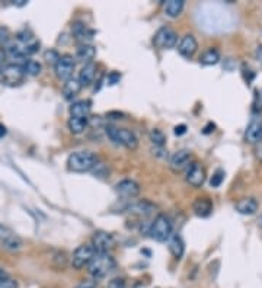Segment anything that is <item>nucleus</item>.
Masks as SVG:
<instances>
[{
  "label": "nucleus",
  "instance_id": "11",
  "mask_svg": "<svg viewBox=\"0 0 262 288\" xmlns=\"http://www.w3.org/2000/svg\"><path fill=\"white\" fill-rule=\"evenodd\" d=\"M245 140L251 144H258L262 141V116L254 115L246 127Z\"/></svg>",
  "mask_w": 262,
  "mask_h": 288
},
{
  "label": "nucleus",
  "instance_id": "17",
  "mask_svg": "<svg viewBox=\"0 0 262 288\" xmlns=\"http://www.w3.org/2000/svg\"><path fill=\"white\" fill-rule=\"evenodd\" d=\"M72 34H73L75 39H76L78 42H81L82 45L87 44V42L92 41V38H93V31L89 29L86 25L82 23V22H75V23L72 25Z\"/></svg>",
  "mask_w": 262,
  "mask_h": 288
},
{
  "label": "nucleus",
  "instance_id": "32",
  "mask_svg": "<svg viewBox=\"0 0 262 288\" xmlns=\"http://www.w3.org/2000/svg\"><path fill=\"white\" fill-rule=\"evenodd\" d=\"M0 288H18V283L10 277H6L0 280Z\"/></svg>",
  "mask_w": 262,
  "mask_h": 288
},
{
  "label": "nucleus",
  "instance_id": "4",
  "mask_svg": "<svg viewBox=\"0 0 262 288\" xmlns=\"http://www.w3.org/2000/svg\"><path fill=\"white\" fill-rule=\"evenodd\" d=\"M172 230H174V226H172V221L168 215L165 214H159L153 223L150 224V237L155 239L156 242H168L172 236Z\"/></svg>",
  "mask_w": 262,
  "mask_h": 288
},
{
  "label": "nucleus",
  "instance_id": "10",
  "mask_svg": "<svg viewBox=\"0 0 262 288\" xmlns=\"http://www.w3.org/2000/svg\"><path fill=\"white\" fill-rule=\"evenodd\" d=\"M115 245V240L112 234L106 231H95L92 236V246L96 253H108L109 249H112Z\"/></svg>",
  "mask_w": 262,
  "mask_h": 288
},
{
  "label": "nucleus",
  "instance_id": "8",
  "mask_svg": "<svg viewBox=\"0 0 262 288\" xmlns=\"http://www.w3.org/2000/svg\"><path fill=\"white\" fill-rule=\"evenodd\" d=\"M176 42H178V35H176V32H175L174 29L169 28V26L161 28V29L156 32L155 38H153V44H155L158 48H161V50L174 48L175 45H176Z\"/></svg>",
  "mask_w": 262,
  "mask_h": 288
},
{
  "label": "nucleus",
  "instance_id": "41",
  "mask_svg": "<svg viewBox=\"0 0 262 288\" xmlns=\"http://www.w3.org/2000/svg\"><path fill=\"white\" fill-rule=\"evenodd\" d=\"M257 58H258V60H261V63H262V45H260V47L257 48Z\"/></svg>",
  "mask_w": 262,
  "mask_h": 288
},
{
  "label": "nucleus",
  "instance_id": "36",
  "mask_svg": "<svg viewBox=\"0 0 262 288\" xmlns=\"http://www.w3.org/2000/svg\"><path fill=\"white\" fill-rule=\"evenodd\" d=\"M6 58H7V54H6L4 48H1V50H0V72H1V69L6 66Z\"/></svg>",
  "mask_w": 262,
  "mask_h": 288
},
{
  "label": "nucleus",
  "instance_id": "29",
  "mask_svg": "<svg viewBox=\"0 0 262 288\" xmlns=\"http://www.w3.org/2000/svg\"><path fill=\"white\" fill-rule=\"evenodd\" d=\"M150 141L156 146V147H165L166 144V137L165 134L159 130V128H153L150 131Z\"/></svg>",
  "mask_w": 262,
  "mask_h": 288
},
{
  "label": "nucleus",
  "instance_id": "18",
  "mask_svg": "<svg viewBox=\"0 0 262 288\" xmlns=\"http://www.w3.org/2000/svg\"><path fill=\"white\" fill-rule=\"evenodd\" d=\"M192 211L198 217H208L213 212V202L208 198H197L192 204Z\"/></svg>",
  "mask_w": 262,
  "mask_h": 288
},
{
  "label": "nucleus",
  "instance_id": "40",
  "mask_svg": "<svg viewBox=\"0 0 262 288\" xmlns=\"http://www.w3.org/2000/svg\"><path fill=\"white\" fill-rule=\"evenodd\" d=\"M6 133H7L6 127H4L3 124H0V138H1V137H4V135H6Z\"/></svg>",
  "mask_w": 262,
  "mask_h": 288
},
{
  "label": "nucleus",
  "instance_id": "33",
  "mask_svg": "<svg viewBox=\"0 0 262 288\" xmlns=\"http://www.w3.org/2000/svg\"><path fill=\"white\" fill-rule=\"evenodd\" d=\"M108 288H127V284L122 278H114L108 283Z\"/></svg>",
  "mask_w": 262,
  "mask_h": 288
},
{
  "label": "nucleus",
  "instance_id": "3",
  "mask_svg": "<svg viewBox=\"0 0 262 288\" xmlns=\"http://www.w3.org/2000/svg\"><path fill=\"white\" fill-rule=\"evenodd\" d=\"M114 268H115V261L111 255L95 253L93 259L89 264V274L96 281V280L105 278Z\"/></svg>",
  "mask_w": 262,
  "mask_h": 288
},
{
  "label": "nucleus",
  "instance_id": "35",
  "mask_svg": "<svg viewBox=\"0 0 262 288\" xmlns=\"http://www.w3.org/2000/svg\"><path fill=\"white\" fill-rule=\"evenodd\" d=\"M120 79H121V75L120 73H117V72H112V73H109L108 75V85H115V83H118L120 82Z\"/></svg>",
  "mask_w": 262,
  "mask_h": 288
},
{
  "label": "nucleus",
  "instance_id": "2",
  "mask_svg": "<svg viewBox=\"0 0 262 288\" xmlns=\"http://www.w3.org/2000/svg\"><path fill=\"white\" fill-rule=\"evenodd\" d=\"M105 134L112 143H115L118 146H124L128 150H136L139 147V138L131 130L117 128L114 125H106L105 127Z\"/></svg>",
  "mask_w": 262,
  "mask_h": 288
},
{
  "label": "nucleus",
  "instance_id": "20",
  "mask_svg": "<svg viewBox=\"0 0 262 288\" xmlns=\"http://www.w3.org/2000/svg\"><path fill=\"white\" fill-rule=\"evenodd\" d=\"M235 208H236L238 212H241L243 215H252L258 210V202L254 198H243V199L236 202Z\"/></svg>",
  "mask_w": 262,
  "mask_h": 288
},
{
  "label": "nucleus",
  "instance_id": "31",
  "mask_svg": "<svg viewBox=\"0 0 262 288\" xmlns=\"http://www.w3.org/2000/svg\"><path fill=\"white\" fill-rule=\"evenodd\" d=\"M223 181H224V172H223V171H217V172L211 176L210 185H211L213 188H219V187L223 184Z\"/></svg>",
  "mask_w": 262,
  "mask_h": 288
},
{
  "label": "nucleus",
  "instance_id": "22",
  "mask_svg": "<svg viewBox=\"0 0 262 288\" xmlns=\"http://www.w3.org/2000/svg\"><path fill=\"white\" fill-rule=\"evenodd\" d=\"M95 76H96V64L95 63L85 64L79 73V82H81L82 88H87L93 82Z\"/></svg>",
  "mask_w": 262,
  "mask_h": 288
},
{
  "label": "nucleus",
  "instance_id": "7",
  "mask_svg": "<svg viewBox=\"0 0 262 288\" xmlns=\"http://www.w3.org/2000/svg\"><path fill=\"white\" fill-rule=\"evenodd\" d=\"M95 249L92 245H81L72 255V259H70V264L75 269H82L85 268L86 265L90 264V261L93 259L95 256Z\"/></svg>",
  "mask_w": 262,
  "mask_h": 288
},
{
  "label": "nucleus",
  "instance_id": "25",
  "mask_svg": "<svg viewBox=\"0 0 262 288\" xmlns=\"http://www.w3.org/2000/svg\"><path fill=\"white\" fill-rule=\"evenodd\" d=\"M183 0H168L165 3V13L169 18H178L183 10Z\"/></svg>",
  "mask_w": 262,
  "mask_h": 288
},
{
  "label": "nucleus",
  "instance_id": "9",
  "mask_svg": "<svg viewBox=\"0 0 262 288\" xmlns=\"http://www.w3.org/2000/svg\"><path fill=\"white\" fill-rule=\"evenodd\" d=\"M205 169H204V166L201 165V163H198V162H192L189 166H188V169H186V176H185V179H186V182L191 185V187H194V188H201L202 187V184L205 182Z\"/></svg>",
  "mask_w": 262,
  "mask_h": 288
},
{
  "label": "nucleus",
  "instance_id": "6",
  "mask_svg": "<svg viewBox=\"0 0 262 288\" xmlns=\"http://www.w3.org/2000/svg\"><path fill=\"white\" fill-rule=\"evenodd\" d=\"M75 67H76V58L70 54H63V56H60L59 61L54 66V73L59 80L67 82L72 79Z\"/></svg>",
  "mask_w": 262,
  "mask_h": 288
},
{
  "label": "nucleus",
  "instance_id": "19",
  "mask_svg": "<svg viewBox=\"0 0 262 288\" xmlns=\"http://www.w3.org/2000/svg\"><path fill=\"white\" fill-rule=\"evenodd\" d=\"M96 56V48L90 44H85V45H81L76 51V60L83 63L85 64H89V63H93V58Z\"/></svg>",
  "mask_w": 262,
  "mask_h": 288
},
{
  "label": "nucleus",
  "instance_id": "12",
  "mask_svg": "<svg viewBox=\"0 0 262 288\" xmlns=\"http://www.w3.org/2000/svg\"><path fill=\"white\" fill-rule=\"evenodd\" d=\"M191 160H192L191 152H188V150H178L169 159V168H171L172 172L179 173V172L188 169V166L192 163Z\"/></svg>",
  "mask_w": 262,
  "mask_h": 288
},
{
  "label": "nucleus",
  "instance_id": "38",
  "mask_svg": "<svg viewBox=\"0 0 262 288\" xmlns=\"http://www.w3.org/2000/svg\"><path fill=\"white\" fill-rule=\"evenodd\" d=\"M96 287V283L95 281H83V283H81L79 286L76 288H95Z\"/></svg>",
  "mask_w": 262,
  "mask_h": 288
},
{
  "label": "nucleus",
  "instance_id": "21",
  "mask_svg": "<svg viewBox=\"0 0 262 288\" xmlns=\"http://www.w3.org/2000/svg\"><path fill=\"white\" fill-rule=\"evenodd\" d=\"M90 115V102L89 100H78L70 106L72 118H89Z\"/></svg>",
  "mask_w": 262,
  "mask_h": 288
},
{
  "label": "nucleus",
  "instance_id": "24",
  "mask_svg": "<svg viewBox=\"0 0 262 288\" xmlns=\"http://www.w3.org/2000/svg\"><path fill=\"white\" fill-rule=\"evenodd\" d=\"M168 242H169V252L172 253L175 259L179 261L183 256V252H185V243H183L182 237L179 234H172Z\"/></svg>",
  "mask_w": 262,
  "mask_h": 288
},
{
  "label": "nucleus",
  "instance_id": "34",
  "mask_svg": "<svg viewBox=\"0 0 262 288\" xmlns=\"http://www.w3.org/2000/svg\"><path fill=\"white\" fill-rule=\"evenodd\" d=\"M152 153L155 154V156H158V157H161V159H166L168 157V152L165 150V147H153L152 149Z\"/></svg>",
  "mask_w": 262,
  "mask_h": 288
},
{
  "label": "nucleus",
  "instance_id": "42",
  "mask_svg": "<svg viewBox=\"0 0 262 288\" xmlns=\"http://www.w3.org/2000/svg\"><path fill=\"white\" fill-rule=\"evenodd\" d=\"M6 277H9V274H7L3 268H0V280H1V278H6Z\"/></svg>",
  "mask_w": 262,
  "mask_h": 288
},
{
  "label": "nucleus",
  "instance_id": "28",
  "mask_svg": "<svg viewBox=\"0 0 262 288\" xmlns=\"http://www.w3.org/2000/svg\"><path fill=\"white\" fill-rule=\"evenodd\" d=\"M22 67H23V72H25L26 76H38L42 70L41 64L35 60H31V58H26L22 63Z\"/></svg>",
  "mask_w": 262,
  "mask_h": 288
},
{
  "label": "nucleus",
  "instance_id": "27",
  "mask_svg": "<svg viewBox=\"0 0 262 288\" xmlns=\"http://www.w3.org/2000/svg\"><path fill=\"white\" fill-rule=\"evenodd\" d=\"M87 124H89V118H72L69 119V130L73 134H82L86 130Z\"/></svg>",
  "mask_w": 262,
  "mask_h": 288
},
{
  "label": "nucleus",
  "instance_id": "15",
  "mask_svg": "<svg viewBox=\"0 0 262 288\" xmlns=\"http://www.w3.org/2000/svg\"><path fill=\"white\" fill-rule=\"evenodd\" d=\"M158 210V207L147 201V199H141V201H136V202H131L128 207H127V211L131 212V214H136V215H140V217H149L152 215L155 211Z\"/></svg>",
  "mask_w": 262,
  "mask_h": 288
},
{
  "label": "nucleus",
  "instance_id": "16",
  "mask_svg": "<svg viewBox=\"0 0 262 288\" xmlns=\"http://www.w3.org/2000/svg\"><path fill=\"white\" fill-rule=\"evenodd\" d=\"M197 48H198V42H197L195 37L191 35V34L185 35V37L181 39L179 45H178L179 54H181L182 57H185V58H191V57L197 53Z\"/></svg>",
  "mask_w": 262,
  "mask_h": 288
},
{
  "label": "nucleus",
  "instance_id": "30",
  "mask_svg": "<svg viewBox=\"0 0 262 288\" xmlns=\"http://www.w3.org/2000/svg\"><path fill=\"white\" fill-rule=\"evenodd\" d=\"M59 58H60V54L56 50H53V48H50V50H47L44 53V60L47 63H50V64H54L56 66V63L59 61Z\"/></svg>",
  "mask_w": 262,
  "mask_h": 288
},
{
  "label": "nucleus",
  "instance_id": "26",
  "mask_svg": "<svg viewBox=\"0 0 262 288\" xmlns=\"http://www.w3.org/2000/svg\"><path fill=\"white\" fill-rule=\"evenodd\" d=\"M220 61V53L217 48H208L204 51V54L200 57V63L204 66H214Z\"/></svg>",
  "mask_w": 262,
  "mask_h": 288
},
{
  "label": "nucleus",
  "instance_id": "13",
  "mask_svg": "<svg viewBox=\"0 0 262 288\" xmlns=\"http://www.w3.org/2000/svg\"><path fill=\"white\" fill-rule=\"evenodd\" d=\"M0 246L9 252H18L22 249V240L13 231L0 226Z\"/></svg>",
  "mask_w": 262,
  "mask_h": 288
},
{
  "label": "nucleus",
  "instance_id": "5",
  "mask_svg": "<svg viewBox=\"0 0 262 288\" xmlns=\"http://www.w3.org/2000/svg\"><path fill=\"white\" fill-rule=\"evenodd\" d=\"M25 76H26V75H25V72H23L22 64L10 63V64H6V66L1 69V72H0V82H1L4 86L15 88V86L22 85Z\"/></svg>",
  "mask_w": 262,
  "mask_h": 288
},
{
  "label": "nucleus",
  "instance_id": "23",
  "mask_svg": "<svg viewBox=\"0 0 262 288\" xmlns=\"http://www.w3.org/2000/svg\"><path fill=\"white\" fill-rule=\"evenodd\" d=\"M81 91H82V85H81L79 79L72 77L70 80L64 82V85H63V96L67 100H72L75 96L79 95Z\"/></svg>",
  "mask_w": 262,
  "mask_h": 288
},
{
  "label": "nucleus",
  "instance_id": "14",
  "mask_svg": "<svg viewBox=\"0 0 262 288\" xmlns=\"http://www.w3.org/2000/svg\"><path fill=\"white\" fill-rule=\"evenodd\" d=\"M140 191H141L140 185L133 179H124V181H121L115 185V192L121 198H128V199L136 198V196L140 195Z\"/></svg>",
  "mask_w": 262,
  "mask_h": 288
},
{
  "label": "nucleus",
  "instance_id": "1",
  "mask_svg": "<svg viewBox=\"0 0 262 288\" xmlns=\"http://www.w3.org/2000/svg\"><path fill=\"white\" fill-rule=\"evenodd\" d=\"M98 165V156L92 152H75L67 159V169L76 173H85Z\"/></svg>",
  "mask_w": 262,
  "mask_h": 288
},
{
  "label": "nucleus",
  "instance_id": "37",
  "mask_svg": "<svg viewBox=\"0 0 262 288\" xmlns=\"http://www.w3.org/2000/svg\"><path fill=\"white\" fill-rule=\"evenodd\" d=\"M185 133H186V125L181 124V125H176L175 127V134L176 135H183Z\"/></svg>",
  "mask_w": 262,
  "mask_h": 288
},
{
  "label": "nucleus",
  "instance_id": "39",
  "mask_svg": "<svg viewBox=\"0 0 262 288\" xmlns=\"http://www.w3.org/2000/svg\"><path fill=\"white\" fill-rule=\"evenodd\" d=\"M255 156H257V159H260L262 162V141L255 144Z\"/></svg>",
  "mask_w": 262,
  "mask_h": 288
}]
</instances>
